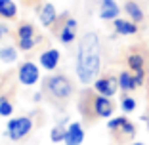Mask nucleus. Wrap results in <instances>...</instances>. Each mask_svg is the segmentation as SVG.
<instances>
[{"label": "nucleus", "instance_id": "nucleus-24", "mask_svg": "<svg viewBox=\"0 0 149 145\" xmlns=\"http://www.w3.org/2000/svg\"><path fill=\"white\" fill-rule=\"evenodd\" d=\"M134 76H136L138 86H143L145 84V71H138V73H134Z\"/></svg>", "mask_w": 149, "mask_h": 145}, {"label": "nucleus", "instance_id": "nucleus-13", "mask_svg": "<svg viewBox=\"0 0 149 145\" xmlns=\"http://www.w3.org/2000/svg\"><path fill=\"white\" fill-rule=\"evenodd\" d=\"M40 23H42L44 27H52L54 23L57 21V12H56V6L52 4V2H46V4L40 8Z\"/></svg>", "mask_w": 149, "mask_h": 145}, {"label": "nucleus", "instance_id": "nucleus-25", "mask_svg": "<svg viewBox=\"0 0 149 145\" xmlns=\"http://www.w3.org/2000/svg\"><path fill=\"white\" fill-rule=\"evenodd\" d=\"M6 33H8V27L0 25V38H2V35H6Z\"/></svg>", "mask_w": 149, "mask_h": 145}, {"label": "nucleus", "instance_id": "nucleus-5", "mask_svg": "<svg viewBox=\"0 0 149 145\" xmlns=\"http://www.w3.org/2000/svg\"><path fill=\"white\" fill-rule=\"evenodd\" d=\"M107 128H109L111 132L123 136V137H134L136 136V126L126 117H115V119L107 120Z\"/></svg>", "mask_w": 149, "mask_h": 145}, {"label": "nucleus", "instance_id": "nucleus-12", "mask_svg": "<svg viewBox=\"0 0 149 145\" xmlns=\"http://www.w3.org/2000/svg\"><path fill=\"white\" fill-rule=\"evenodd\" d=\"M38 61H40V67H44L46 71H54L59 65V52H57L56 48H50V50L40 53Z\"/></svg>", "mask_w": 149, "mask_h": 145}, {"label": "nucleus", "instance_id": "nucleus-3", "mask_svg": "<svg viewBox=\"0 0 149 145\" xmlns=\"http://www.w3.org/2000/svg\"><path fill=\"white\" fill-rule=\"evenodd\" d=\"M31 128H33V120L29 117H17V119L8 120V136L10 139L19 141L31 132Z\"/></svg>", "mask_w": 149, "mask_h": 145}, {"label": "nucleus", "instance_id": "nucleus-21", "mask_svg": "<svg viewBox=\"0 0 149 145\" xmlns=\"http://www.w3.org/2000/svg\"><path fill=\"white\" fill-rule=\"evenodd\" d=\"M120 109H123V113H132V111L136 109V99L130 96H124L120 99Z\"/></svg>", "mask_w": 149, "mask_h": 145}, {"label": "nucleus", "instance_id": "nucleus-18", "mask_svg": "<svg viewBox=\"0 0 149 145\" xmlns=\"http://www.w3.org/2000/svg\"><path fill=\"white\" fill-rule=\"evenodd\" d=\"M0 59L4 63H13L17 59V50L13 48V46H4V48H0Z\"/></svg>", "mask_w": 149, "mask_h": 145}, {"label": "nucleus", "instance_id": "nucleus-27", "mask_svg": "<svg viewBox=\"0 0 149 145\" xmlns=\"http://www.w3.org/2000/svg\"><path fill=\"white\" fill-rule=\"evenodd\" d=\"M130 145H145V143H141V141H134V143H130Z\"/></svg>", "mask_w": 149, "mask_h": 145}, {"label": "nucleus", "instance_id": "nucleus-8", "mask_svg": "<svg viewBox=\"0 0 149 145\" xmlns=\"http://www.w3.org/2000/svg\"><path fill=\"white\" fill-rule=\"evenodd\" d=\"M100 4V19L103 21H115L120 13V8L115 0H97Z\"/></svg>", "mask_w": 149, "mask_h": 145}, {"label": "nucleus", "instance_id": "nucleus-17", "mask_svg": "<svg viewBox=\"0 0 149 145\" xmlns=\"http://www.w3.org/2000/svg\"><path fill=\"white\" fill-rule=\"evenodd\" d=\"M126 63H128V69L132 71V73H138V71H145V59L141 53H130V56L126 57Z\"/></svg>", "mask_w": 149, "mask_h": 145}, {"label": "nucleus", "instance_id": "nucleus-15", "mask_svg": "<svg viewBox=\"0 0 149 145\" xmlns=\"http://www.w3.org/2000/svg\"><path fill=\"white\" fill-rule=\"evenodd\" d=\"M118 88L123 90V92H134L138 88V82H136V76L134 73L130 71H123V73H118Z\"/></svg>", "mask_w": 149, "mask_h": 145}, {"label": "nucleus", "instance_id": "nucleus-26", "mask_svg": "<svg viewBox=\"0 0 149 145\" xmlns=\"http://www.w3.org/2000/svg\"><path fill=\"white\" fill-rule=\"evenodd\" d=\"M143 120H145V124H147V128H149V117H143Z\"/></svg>", "mask_w": 149, "mask_h": 145}, {"label": "nucleus", "instance_id": "nucleus-22", "mask_svg": "<svg viewBox=\"0 0 149 145\" xmlns=\"http://www.w3.org/2000/svg\"><path fill=\"white\" fill-rule=\"evenodd\" d=\"M12 113H13V105L6 97H2L0 99V117H10Z\"/></svg>", "mask_w": 149, "mask_h": 145}, {"label": "nucleus", "instance_id": "nucleus-6", "mask_svg": "<svg viewBox=\"0 0 149 145\" xmlns=\"http://www.w3.org/2000/svg\"><path fill=\"white\" fill-rule=\"evenodd\" d=\"M113 113H115V105H113V101H111V97L100 96V94L92 97V114L94 117L109 119Z\"/></svg>", "mask_w": 149, "mask_h": 145}, {"label": "nucleus", "instance_id": "nucleus-2", "mask_svg": "<svg viewBox=\"0 0 149 145\" xmlns=\"http://www.w3.org/2000/svg\"><path fill=\"white\" fill-rule=\"evenodd\" d=\"M44 88L48 90L56 99H67L73 96V84L65 75H54L44 80Z\"/></svg>", "mask_w": 149, "mask_h": 145}, {"label": "nucleus", "instance_id": "nucleus-14", "mask_svg": "<svg viewBox=\"0 0 149 145\" xmlns=\"http://www.w3.org/2000/svg\"><path fill=\"white\" fill-rule=\"evenodd\" d=\"M124 12H126L128 19H132L134 23H141L143 17H145L143 10H141V6L138 4L136 0H126V2H124Z\"/></svg>", "mask_w": 149, "mask_h": 145}, {"label": "nucleus", "instance_id": "nucleus-10", "mask_svg": "<svg viewBox=\"0 0 149 145\" xmlns=\"http://www.w3.org/2000/svg\"><path fill=\"white\" fill-rule=\"evenodd\" d=\"M113 29L117 35H123V36H132L138 33V23H134L132 19H123V17H117L113 21Z\"/></svg>", "mask_w": 149, "mask_h": 145}, {"label": "nucleus", "instance_id": "nucleus-16", "mask_svg": "<svg viewBox=\"0 0 149 145\" xmlns=\"http://www.w3.org/2000/svg\"><path fill=\"white\" fill-rule=\"evenodd\" d=\"M17 15V4L13 0H0V17L13 19Z\"/></svg>", "mask_w": 149, "mask_h": 145}, {"label": "nucleus", "instance_id": "nucleus-4", "mask_svg": "<svg viewBox=\"0 0 149 145\" xmlns=\"http://www.w3.org/2000/svg\"><path fill=\"white\" fill-rule=\"evenodd\" d=\"M118 78L117 76H100L94 80V92L105 97H113L118 92Z\"/></svg>", "mask_w": 149, "mask_h": 145}, {"label": "nucleus", "instance_id": "nucleus-19", "mask_svg": "<svg viewBox=\"0 0 149 145\" xmlns=\"http://www.w3.org/2000/svg\"><path fill=\"white\" fill-rule=\"evenodd\" d=\"M65 136H67V128L63 124H57V126L52 128V132H50V139L54 143H59V141H65Z\"/></svg>", "mask_w": 149, "mask_h": 145}, {"label": "nucleus", "instance_id": "nucleus-1", "mask_svg": "<svg viewBox=\"0 0 149 145\" xmlns=\"http://www.w3.org/2000/svg\"><path fill=\"white\" fill-rule=\"evenodd\" d=\"M101 69V44L100 36L88 31L80 36L77 50V76L82 84H90L97 78Z\"/></svg>", "mask_w": 149, "mask_h": 145}, {"label": "nucleus", "instance_id": "nucleus-20", "mask_svg": "<svg viewBox=\"0 0 149 145\" xmlns=\"http://www.w3.org/2000/svg\"><path fill=\"white\" fill-rule=\"evenodd\" d=\"M35 36V27L29 23H23L17 27V38H33Z\"/></svg>", "mask_w": 149, "mask_h": 145}, {"label": "nucleus", "instance_id": "nucleus-11", "mask_svg": "<svg viewBox=\"0 0 149 145\" xmlns=\"http://www.w3.org/2000/svg\"><path fill=\"white\" fill-rule=\"evenodd\" d=\"M84 141V128L80 122H71L67 126V136H65V145H80Z\"/></svg>", "mask_w": 149, "mask_h": 145}, {"label": "nucleus", "instance_id": "nucleus-23", "mask_svg": "<svg viewBox=\"0 0 149 145\" xmlns=\"http://www.w3.org/2000/svg\"><path fill=\"white\" fill-rule=\"evenodd\" d=\"M33 48H35V38H19V50L29 52Z\"/></svg>", "mask_w": 149, "mask_h": 145}, {"label": "nucleus", "instance_id": "nucleus-9", "mask_svg": "<svg viewBox=\"0 0 149 145\" xmlns=\"http://www.w3.org/2000/svg\"><path fill=\"white\" fill-rule=\"evenodd\" d=\"M57 36H59V40H61V44H71V42L77 38V19L67 17L65 25L59 29Z\"/></svg>", "mask_w": 149, "mask_h": 145}, {"label": "nucleus", "instance_id": "nucleus-7", "mask_svg": "<svg viewBox=\"0 0 149 145\" xmlns=\"http://www.w3.org/2000/svg\"><path fill=\"white\" fill-rule=\"evenodd\" d=\"M17 76H19V82H21L23 86H35L40 80V69H38V65H35L33 61H25L19 67Z\"/></svg>", "mask_w": 149, "mask_h": 145}]
</instances>
